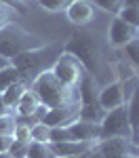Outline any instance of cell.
<instances>
[{
  "label": "cell",
  "instance_id": "d6a6232c",
  "mask_svg": "<svg viewBox=\"0 0 139 158\" xmlns=\"http://www.w3.org/2000/svg\"><path fill=\"white\" fill-rule=\"evenodd\" d=\"M6 114H13L11 108L4 103V99H2V95H0V116H6Z\"/></svg>",
  "mask_w": 139,
  "mask_h": 158
},
{
  "label": "cell",
  "instance_id": "5bb4252c",
  "mask_svg": "<svg viewBox=\"0 0 139 158\" xmlns=\"http://www.w3.org/2000/svg\"><path fill=\"white\" fill-rule=\"evenodd\" d=\"M78 95H80V106H99V85L95 82V78L84 74L78 85Z\"/></svg>",
  "mask_w": 139,
  "mask_h": 158
},
{
  "label": "cell",
  "instance_id": "484cf974",
  "mask_svg": "<svg viewBox=\"0 0 139 158\" xmlns=\"http://www.w3.org/2000/svg\"><path fill=\"white\" fill-rule=\"evenodd\" d=\"M13 141H19L30 146L32 143V137H30V127L27 124H15V131H13Z\"/></svg>",
  "mask_w": 139,
  "mask_h": 158
},
{
  "label": "cell",
  "instance_id": "ac0fdd59",
  "mask_svg": "<svg viewBox=\"0 0 139 158\" xmlns=\"http://www.w3.org/2000/svg\"><path fill=\"white\" fill-rule=\"evenodd\" d=\"M122 59L129 61L135 68V72L139 70V38H133L129 44L122 47Z\"/></svg>",
  "mask_w": 139,
  "mask_h": 158
},
{
  "label": "cell",
  "instance_id": "5b68a950",
  "mask_svg": "<svg viewBox=\"0 0 139 158\" xmlns=\"http://www.w3.org/2000/svg\"><path fill=\"white\" fill-rule=\"evenodd\" d=\"M51 74H53L63 86H67V89H78V85H80V80H82V76L87 74V70L82 68V63L76 59L74 55H70V53L63 51L61 55L55 59V63L51 65Z\"/></svg>",
  "mask_w": 139,
  "mask_h": 158
},
{
  "label": "cell",
  "instance_id": "4fadbf2b",
  "mask_svg": "<svg viewBox=\"0 0 139 158\" xmlns=\"http://www.w3.org/2000/svg\"><path fill=\"white\" fill-rule=\"evenodd\" d=\"M95 143H84V141H59V143H49L53 156L57 158H70V156H80L88 152Z\"/></svg>",
  "mask_w": 139,
  "mask_h": 158
},
{
  "label": "cell",
  "instance_id": "f546056e",
  "mask_svg": "<svg viewBox=\"0 0 139 158\" xmlns=\"http://www.w3.org/2000/svg\"><path fill=\"white\" fill-rule=\"evenodd\" d=\"M27 154V146L25 143H19V141H13L11 150H9V156L11 158H25Z\"/></svg>",
  "mask_w": 139,
  "mask_h": 158
},
{
  "label": "cell",
  "instance_id": "d6986e66",
  "mask_svg": "<svg viewBox=\"0 0 139 158\" xmlns=\"http://www.w3.org/2000/svg\"><path fill=\"white\" fill-rule=\"evenodd\" d=\"M30 137L36 143H51V127H47L44 122H38L30 127Z\"/></svg>",
  "mask_w": 139,
  "mask_h": 158
},
{
  "label": "cell",
  "instance_id": "e575fe53",
  "mask_svg": "<svg viewBox=\"0 0 139 158\" xmlns=\"http://www.w3.org/2000/svg\"><path fill=\"white\" fill-rule=\"evenodd\" d=\"M125 4H131V6H139V0H125Z\"/></svg>",
  "mask_w": 139,
  "mask_h": 158
},
{
  "label": "cell",
  "instance_id": "e0dca14e",
  "mask_svg": "<svg viewBox=\"0 0 139 158\" xmlns=\"http://www.w3.org/2000/svg\"><path fill=\"white\" fill-rule=\"evenodd\" d=\"M112 72H114V80H116V82H125V80H129V78L137 76L135 68H133L126 59H122V57L112 63Z\"/></svg>",
  "mask_w": 139,
  "mask_h": 158
},
{
  "label": "cell",
  "instance_id": "8fae6325",
  "mask_svg": "<svg viewBox=\"0 0 139 158\" xmlns=\"http://www.w3.org/2000/svg\"><path fill=\"white\" fill-rule=\"evenodd\" d=\"M72 141H84V143H97L99 141V124L84 120H76L67 127Z\"/></svg>",
  "mask_w": 139,
  "mask_h": 158
},
{
  "label": "cell",
  "instance_id": "83f0119b",
  "mask_svg": "<svg viewBox=\"0 0 139 158\" xmlns=\"http://www.w3.org/2000/svg\"><path fill=\"white\" fill-rule=\"evenodd\" d=\"M15 114H6V116H0V135H11L13 137V131H15Z\"/></svg>",
  "mask_w": 139,
  "mask_h": 158
},
{
  "label": "cell",
  "instance_id": "cb8c5ba5",
  "mask_svg": "<svg viewBox=\"0 0 139 158\" xmlns=\"http://www.w3.org/2000/svg\"><path fill=\"white\" fill-rule=\"evenodd\" d=\"M91 2L103 9L105 13H112V15H118L120 9L125 6V0H91Z\"/></svg>",
  "mask_w": 139,
  "mask_h": 158
},
{
  "label": "cell",
  "instance_id": "ba28073f",
  "mask_svg": "<svg viewBox=\"0 0 139 158\" xmlns=\"http://www.w3.org/2000/svg\"><path fill=\"white\" fill-rule=\"evenodd\" d=\"M133 38H137V30L133 25H129L126 21H122L118 15L112 17V23L108 27V42L116 47V49H122L125 44H129Z\"/></svg>",
  "mask_w": 139,
  "mask_h": 158
},
{
  "label": "cell",
  "instance_id": "7c38bea8",
  "mask_svg": "<svg viewBox=\"0 0 139 158\" xmlns=\"http://www.w3.org/2000/svg\"><path fill=\"white\" fill-rule=\"evenodd\" d=\"M99 106L103 112H110V110H116L120 106H125L122 101V86L120 82H110V85L101 86L99 89Z\"/></svg>",
  "mask_w": 139,
  "mask_h": 158
},
{
  "label": "cell",
  "instance_id": "f1b7e54d",
  "mask_svg": "<svg viewBox=\"0 0 139 158\" xmlns=\"http://www.w3.org/2000/svg\"><path fill=\"white\" fill-rule=\"evenodd\" d=\"M38 2H40V6L47 9V11H61V9H67V4H70L72 0H38Z\"/></svg>",
  "mask_w": 139,
  "mask_h": 158
},
{
  "label": "cell",
  "instance_id": "d4e9b609",
  "mask_svg": "<svg viewBox=\"0 0 139 158\" xmlns=\"http://www.w3.org/2000/svg\"><path fill=\"white\" fill-rule=\"evenodd\" d=\"M120 86H122V101L126 103L129 99L137 93V89H139V78H137V76H133V78L125 80V82H120Z\"/></svg>",
  "mask_w": 139,
  "mask_h": 158
},
{
  "label": "cell",
  "instance_id": "7a4b0ae2",
  "mask_svg": "<svg viewBox=\"0 0 139 158\" xmlns=\"http://www.w3.org/2000/svg\"><path fill=\"white\" fill-rule=\"evenodd\" d=\"M61 53H63V49L57 47V44H44V47L25 51L21 55L13 57L11 65L21 74V80H23V82L32 85L42 72L51 70V65L55 63V59H57Z\"/></svg>",
  "mask_w": 139,
  "mask_h": 158
},
{
  "label": "cell",
  "instance_id": "ab89813d",
  "mask_svg": "<svg viewBox=\"0 0 139 158\" xmlns=\"http://www.w3.org/2000/svg\"><path fill=\"white\" fill-rule=\"evenodd\" d=\"M137 78H139V70H137Z\"/></svg>",
  "mask_w": 139,
  "mask_h": 158
},
{
  "label": "cell",
  "instance_id": "44dd1931",
  "mask_svg": "<svg viewBox=\"0 0 139 158\" xmlns=\"http://www.w3.org/2000/svg\"><path fill=\"white\" fill-rule=\"evenodd\" d=\"M118 17L126 21L129 25H133L135 30H139V6H131V4H125L120 13H118Z\"/></svg>",
  "mask_w": 139,
  "mask_h": 158
},
{
  "label": "cell",
  "instance_id": "277c9868",
  "mask_svg": "<svg viewBox=\"0 0 139 158\" xmlns=\"http://www.w3.org/2000/svg\"><path fill=\"white\" fill-rule=\"evenodd\" d=\"M44 38L34 34V32H27L23 30L19 23H9L4 27H0V55L13 59L17 55H21L25 51L38 49V47H44Z\"/></svg>",
  "mask_w": 139,
  "mask_h": 158
},
{
  "label": "cell",
  "instance_id": "9a60e30c",
  "mask_svg": "<svg viewBox=\"0 0 139 158\" xmlns=\"http://www.w3.org/2000/svg\"><path fill=\"white\" fill-rule=\"evenodd\" d=\"M126 116H129V124H131V133H133V143L137 146L139 141V89L133 97L125 103Z\"/></svg>",
  "mask_w": 139,
  "mask_h": 158
},
{
  "label": "cell",
  "instance_id": "6da1fadb",
  "mask_svg": "<svg viewBox=\"0 0 139 158\" xmlns=\"http://www.w3.org/2000/svg\"><path fill=\"white\" fill-rule=\"evenodd\" d=\"M63 51L74 55L82 63L87 74L91 78H95V82L99 85V74L108 72V57H103V51H101L97 38L88 32H76Z\"/></svg>",
  "mask_w": 139,
  "mask_h": 158
},
{
  "label": "cell",
  "instance_id": "9c48e42d",
  "mask_svg": "<svg viewBox=\"0 0 139 158\" xmlns=\"http://www.w3.org/2000/svg\"><path fill=\"white\" fill-rule=\"evenodd\" d=\"M78 116H80V103H72V106L49 110L42 122L47 127H70L72 122L78 120Z\"/></svg>",
  "mask_w": 139,
  "mask_h": 158
},
{
  "label": "cell",
  "instance_id": "7402d4cb",
  "mask_svg": "<svg viewBox=\"0 0 139 158\" xmlns=\"http://www.w3.org/2000/svg\"><path fill=\"white\" fill-rule=\"evenodd\" d=\"M25 158H53V152H51L49 143H36V141H32L27 146Z\"/></svg>",
  "mask_w": 139,
  "mask_h": 158
},
{
  "label": "cell",
  "instance_id": "3957f363",
  "mask_svg": "<svg viewBox=\"0 0 139 158\" xmlns=\"http://www.w3.org/2000/svg\"><path fill=\"white\" fill-rule=\"evenodd\" d=\"M30 89L36 93V97L40 99V103L47 106L49 110L72 106V103H80L78 89H67V86H63L61 82L51 74V70L40 74L36 80L30 85Z\"/></svg>",
  "mask_w": 139,
  "mask_h": 158
},
{
  "label": "cell",
  "instance_id": "8992f818",
  "mask_svg": "<svg viewBox=\"0 0 139 158\" xmlns=\"http://www.w3.org/2000/svg\"><path fill=\"white\" fill-rule=\"evenodd\" d=\"M112 137H122V139L133 141V133H131V124H129L125 106L105 112V116L99 124V141L101 139H112Z\"/></svg>",
  "mask_w": 139,
  "mask_h": 158
},
{
  "label": "cell",
  "instance_id": "52a82bcc",
  "mask_svg": "<svg viewBox=\"0 0 139 158\" xmlns=\"http://www.w3.org/2000/svg\"><path fill=\"white\" fill-rule=\"evenodd\" d=\"M97 150L103 154V158H125L129 154H137V146L131 139H122V137L101 139L97 141Z\"/></svg>",
  "mask_w": 139,
  "mask_h": 158
},
{
  "label": "cell",
  "instance_id": "60d3db41",
  "mask_svg": "<svg viewBox=\"0 0 139 158\" xmlns=\"http://www.w3.org/2000/svg\"><path fill=\"white\" fill-rule=\"evenodd\" d=\"M137 38H139V30H137Z\"/></svg>",
  "mask_w": 139,
  "mask_h": 158
},
{
  "label": "cell",
  "instance_id": "b9f144b4",
  "mask_svg": "<svg viewBox=\"0 0 139 158\" xmlns=\"http://www.w3.org/2000/svg\"><path fill=\"white\" fill-rule=\"evenodd\" d=\"M137 158H139V156H137Z\"/></svg>",
  "mask_w": 139,
  "mask_h": 158
},
{
  "label": "cell",
  "instance_id": "836d02e7",
  "mask_svg": "<svg viewBox=\"0 0 139 158\" xmlns=\"http://www.w3.org/2000/svg\"><path fill=\"white\" fill-rule=\"evenodd\" d=\"M9 65H11V59H6V57H2V55H0V70L9 68Z\"/></svg>",
  "mask_w": 139,
  "mask_h": 158
},
{
  "label": "cell",
  "instance_id": "30bf717a",
  "mask_svg": "<svg viewBox=\"0 0 139 158\" xmlns=\"http://www.w3.org/2000/svg\"><path fill=\"white\" fill-rule=\"evenodd\" d=\"M65 15L74 25H87L95 19V4L91 0H72L65 9Z\"/></svg>",
  "mask_w": 139,
  "mask_h": 158
},
{
  "label": "cell",
  "instance_id": "2e32d148",
  "mask_svg": "<svg viewBox=\"0 0 139 158\" xmlns=\"http://www.w3.org/2000/svg\"><path fill=\"white\" fill-rule=\"evenodd\" d=\"M27 89H30V85H27V82H23V80H19V82H15V85L6 86V89L0 93V95H2V99H4V103L11 108V112L17 108V103H19L21 95H23Z\"/></svg>",
  "mask_w": 139,
  "mask_h": 158
},
{
  "label": "cell",
  "instance_id": "4dcf8cb0",
  "mask_svg": "<svg viewBox=\"0 0 139 158\" xmlns=\"http://www.w3.org/2000/svg\"><path fill=\"white\" fill-rule=\"evenodd\" d=\"M13 143V137L11 135H0V154H9Z\"/></svg>",
  "mask_w": 139,
  "mask_h": 158
},
{
  "label": "cell",
  "instance_id": "74e56055",
  "mask_svg": "<svg viewBox=\"0 0 139 158\" xmlns=\"http://www.w3.org/2000/svg\"><path fill=\"white\" fill-rule=\"evenodd\" d=\"M70 158H84V154H80V156H70Z\"/></svg>",
  "mask_w": 139,
  "mask_h": 158
},
{
  "label": "cell",
  "instance_id": "603a6c76",
  "mask_svg": "<svg viewBox=\"0 0 139 158\" xmlns=\"http://www.w3.org/2000/svg\"><path fill=\"white\" fill-rule=\"evenodd\" d=\"M19 17L21 15L15 9H11V6H6V4L0 2V27H4V25H9V23H17Z\"/></svg>",
  "mask_w": 139,
  "mask_h": 158
},
{
  "label": "cell",
  "instance_id": "4316f807",
  "mask_svg": "<svg viewBox=\"0 0 139 158\" xmlns=\"http://www.w3.org/2000/svg\"><path fill=\"white\" fill-rule=\"evenodd\" d=\"M59 141H72L67 127H51V143H59Z\"/></svg>",
  "mask_w": 139,
  "mask_h": 158
},
{
  "label": "cell",
  "instance_id": "f35d334b",
  "mask_svg": "<svg viewBox=\"0 0 139 158\" xmlns=\"http://www.w3.org/2000/svg\"><path fill=\"white\" fill-rule=\"evenodd\" d=\"M137 154H139V141H137Z\"/></svg>",
  "mask_w": 139,
  "mask_h": 158
},
{
  "label": "cell",
  "instance_id": "8d00e7d4",
  "mask_svg": "<svg viewBox=\"0 0 139 158\" xmlns=\"http://www.w3.org/2000/svg\"><path fill=\"white\" fill-rule=\"evenodd\" d=\"M0 158H11V156L9 154H0Z\"/></svg>",
  "mask_w": 139,
  "mask_h": 158
},
{
  "label": "cell",
  "instance_id": "ffe728a7",
  "mask_svg": "<svg viewBox=\"0 0 139 158\" xmlns=\"http://www.w3.org/2000/svg\"><path fill=\"white\" fill-rule=\"evenodd\" d=\"M19 80H21V74L17 72L13 65L4 68V70H0V93H2L6 86L15 85V82H19Z\"/></svg>",
  "mask_w": 139,
  "mask_h": 158
},
{
  "label": "cell",
  "instance_id": "1f68e13d",
  "mask_svg": "<svg viewBox=\"0 0 139 158\" xmlns=\"http://www.w3.org/2000/svg\"><path fill=\"white\" fill-rule=\"evenodd\" d=\"M84 158H103V154L97 150V143H95V146L91 148L88 152H84Z\"/></svg>",
  "mask_w": 139,
  "mask_h": 158
},
{
  "label": "cell",
  "instance_id": "d590c367",
  "mask_svg": "<svg viewBox=\"0 0 139 158\" xmlns=\"http://www.w3.org/2000/svg\"><path fill=\"white\" fill-rule=\"evenodd\" d=\"M139 154H129V156H125V158H137Z\"/></svg>",
  "mask_w": 139,
  "mask_h": 158
}]
</instances>
